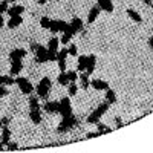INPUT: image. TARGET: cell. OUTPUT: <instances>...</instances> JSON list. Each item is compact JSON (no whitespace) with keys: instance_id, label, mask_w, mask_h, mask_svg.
Segmentation results:
<instances>
[{"instance_id":"cell-1","label":"cell","mask_w":153,"mask_h":153,"mask_svg":"<svg viewBox=\"0 0 153 153\" xmlns=\"http://www.w3.org/2000/svg\"><path fill=\"white\" fill-rule=\"evenodd\" d=\"M109 106H110V104L107 103V101H106V103H103V104H100V106H98V107H97V109L87 117V124H97V123L100 121V118L107 112Z\"/></svg>"},{"instance_id":"cell-2","label":"cell","mask_w":153,"mask_h":153,"mask_svg":"<svg viewBox=\"0 0 153 153\" xmlns=\"http://www.w3.org/2000/svg\"><path fill=\"white\" fill-rule=\"evenodd\" d=\"M51 80L48 78V76H43V78L38 81L37 84V94H38V98H46L51 92Z\"/></svg>"},{"instance_id":"cell-3","label":"cell","mask_w":153,"mask_h":153,"mask_svg":"<svg viewBox=\"0 0 153 153\" xmlns=\"http://www.w3.org/2000/svg\"><path fill=\"white\" fill-rule=\"evenodd\" d=\"M58 113L61 115L63 118L72 115V104H71V98L69 97H65V98H61L58 101Z\"/></svg>"},{"instance_id":"cell-4","label":"cell","mask_w":153,"mask_h":153,"mask_svg":"<svg viewBox=\"0 0 153 153\" xmlns=\"http://www.w3.org/2000/svg\"><path fill=\"white\" fill-rule=\"evenodd\" d=\"M16 84L19 86L20 92L25 94V95H29V94L34 91L32 83H31L28 78H25V76H17V78H16Z\"/></svg>"},{"instance_id":"cell-5","label":"cell","mask_w":153,"mask_h":153,"mask_svg":"<svg viewBox=\"0 0 153 153\" xmlns=\"http://www.w3.org/2000/svg\"><path fill=\"white\" fill-rule=\"evenodd\" d=\"M75 124H76V120H75L74 115L65 117V118H63V121L60 123V126H58V132H60V133H61V132H68V130L72 129Z\"/></svg>"},{"instance_id":"cell-6","label":"cell","mask_w":153,"mask_h":153,"mask_svg":"<svg viewBox=\"0 0 153 153\" xmlns=\"http://www.w3.org/2000/svg\"><path fill=\"white\" fill-rule=\"evenodd\" d=\"M34 49H35V58L38 63H46L48 61V48L45 46H40V45H34Z\"/></svg>"},{"instance_id":"cell-7","label":"cell","mask_w":153,"mask_h":153,"mask_svg":"<svg viewBox=\"0 0 153 153\" xmlns=\"http://www.w3.org/2000/svg\"><path fill=\"white\" fill-rule=\"evenodd\" d=\"M69 28H71V31H72V34H74V35H75L76 32H80V31H81V28H83V22H81V19L74 17V19H72V22L69 23Z\"/></svg>"},{"instance_id":"cell-8","label":"cell","mask_w":153,"mask_h":153,"mask_svg":"<svg viewBox=\"0 0 153 153\" xmlns=\"http://www.w3.org/2000/svg\"><path fill=\"white\" fill-rule=\"evenodd\" d=\"M91 86L95 89V91H106L109 89V83L104 81V80H100V78H95L91 81Z\"/></svg>"},{"instance_id":"cell-9","label":"cell","mask_w":153,"mask_h":153,"mask_svg":"<svg viewBox=\"0 0 153 153\" xmlns=\"http://www.w3.org/2000/svg\"><path fill=\"white\" fill-rule=\"evenodd\" d=\"M25 55H26V49L19 48V49L11 51L9 58H11V61H14V60H23V58H25Z\"/></svg>"},{"instance_id":"cell-10","label":"cell","mask_w":153,"mask_h":153,"mask_svg":"<svg viewBox=\"0 0 153 153\" xmlns=\"http://www.w3.org/2000/svg\"><path fill=\"white\" fill-rule=\"evenodd\" d=\"M22 69H23V63H22V60H14V61H11V71H9V74L14 76V75H19L20 72H22Z\"/></svg>"},{"instance_id":"cell-11","label":"cell","mask_w":153,"mask_h":153,"mask_svg":"<svg viewBox=\"0 0 153 153\" xmlns=\"http://www.w3.org/2000/svg\"><path fill=\"white\" fill-rule=\"evenodd\" d=\"M97 3H98V6H100L101 11H106V12H112L113 11L112 0H97Z\"/></svg>"},{"instance_id":"cell-12","label":"cell","mask_w":153,"mask_h":153,"mask_svg":"<svg viewBox=\"0 0 153 153\" xmlns=\"http://www.w3.org/2000/svg\"><path fill=\"white\" fill-rule=\"evenodd\" d=\"M95 65H97V57L95 55H87V66H86V72L91 75L95 71Z\"/></svg>"},{"instance_id":"cell-13","label":"cell","mask_w":153,"mask_h":153,"mask_svg":"<svg viewBox=\"0 0 153 153\" xmlns=\"http://www.w3.org/2000/svg\"><path fill=\"white\" fill-rule=\"evenodd\" d=\"M29 117H31V121L34 124H40L42 123V112H40V109H31Z\"/></svg>"},{"instance_id":"cell-14","label":"cell","mask_w":153,"mask_h":153,"mask_svg":"<svg viewBox=\"0 0 153 153\" xmlns=\"http://www.w3.org/2000/svg\"><path fill=\"white\" fill-rule=\"evenodd\" d=\"M22 23H23L22 16H12V17L9 19V22H8V28H9V29H14V28L20 26Z\"/></svg>"},{"instance_id":"cell-15","label":"cell","mask_w":153,"mask_h":153,"mask_svg":"<svg viewBox=\"0 0 153 153\" xmlns=\"http://www.w3.org/2000/svg\"><path fill=\"white\" fill-rule=\"evenodd\" d=\"M23 11H25V8L22 5H14V6H9L6 12L9 14V17H12V16H22Z\"/></svg>"},{"instance_id":"cell-16","label":"cell","mask_w":153,"mask_h":153,"mask_svg":"<svg viewBox=\"0 0 153 153\" xmlns=\"http://www.w3.org/2000/svg\"><path fill=\"white\" fill-rule=\"evenodd\" d=\"M100 6H94L91 11H89V14H87V23H94L97 19H98V16H100Z\"/></svg>"},{"instance_id":"cell-17","label":"cell","mask_w":153,"mask_h":153,"mask_svg":"<svg viewBox=\"0 0 153 153\" xmlns=\"http://www.w3.org/2000/svg\"><path fill=\"white\" fill-rule=\"evenodd\" d=\"M58 45H60V38H57V37L51 38L48 43V51L49 52H58Z\"/></svg>"},{"instance_id":"cell-18","label":"cell","mask_w":153,"mask_h":153,"mask_svg":"<svg viewBox=\"0 0 153 153\" xmlns=\"http://www.w3.org/2000/svg\"><path fill=\"white\" fill-rule=\"evenodd\" d=\"M45 110L48 113H58V101H49V103H46Z\"/></svg>"},{"instance_id":"cell-19","label":"cell","mask_w":153,"mask_h":153,"mask_svg":"<svg viewBox=\"0 0 153 153\" xmlns=\"http://www.w3.org/2000/svg\"><path fill=\"white\" fill-rule=\"evenodd\" d=\"M72 37H74V34H72L71 28H68L66 31H63V35H61V38H60V43H63V45H68V43L72 40Z\"/></svg>"},{"instance_id":"cell-20","label":"cell","mask_w":153,"mask_h":153,"mask_svg":"<svg viewBox=\"0 0 153 153\" xmlns=\"http://www.w3.org/2000/svg\"><path fill=\"white\" fill-rule=\"evenodd\" d=\"M14 83L16 80L12 78V75H0V86H11Z\"/></svg>"},{"instance_id":"cell-21","label":"cell","mask_w":153,"mask_h":153,"mask_svg":"<svg viewBox=\"0 0 153 153\" xmlns=\"http://www.w3.org/2000/svg\"><path fill=\"white\" fill-rule=\"evenodd\" d=\"M127 16H129L133 22H136V23H141V22H143L141 14H139L138 11H135V9H127Z\"/></svg>"},{"instance_id":"cell-22","label":"cell","mask_w":153,"mask_h":153,"mask_svg":"<svg viewBox=\"0 0 153 153\" xmlns=\"http://www.w3.org/2000/svg\"><path fill=\"white\" fill-rule=\"evenodd\" d=\"M78 80H80V84L83 89H87L89 86H91V81H89V74L87 72H83L80 76H78Z\"/></svg>"},{"instance_id":"cell-23","label":"cell","mask_w":153,"mask_h":153,"mask_svg":"<svg viewBox=\"0 0 153 153\" xmlns=\"http://www.w3.org/2000/svg\"><path fill=\"white\" fill-rule=\"evenodd\" d=\"M86 66H87V55H80L78 57V66H76V69H78L80 72H86Z\"/></svg>"},{"instance_id":"cell-24","label":"cell","mask_w":153,"mask_h":153,"mask_svg":"<svg viewBox=\"0 0 153 153\" xmlns=\"http://www.w3.org/2000/svg\"><path fill=\"white\" fill-rule=\"evenodd\" d=\"M0 141L3 143V146L11 141V130L8 129V127H2V139H0Z\"/></svg>"},{"instance_id":"cell-25","label":"cell","mask_w":153,"mask_h":153,"mask_svg":"<svg viewBox=\"0 0 153 153\" xmlns=\"http://www.w3.org/2000/svg\"><path fill=\"white\" fill-rule=\"evenodd\" d=\"M106 101L109 104H115V103H117V94H115L112 89H106Z\"/></svg>"},{"instance_id":"cell-26","label":"cell","mask_w":153,"mask_h":153,"mask_svg":"<svg viewBox=\"0 0 153 153\" xmlns=\"http://www.w3.org/2000/svg\"><path fill=\"white\" fill-rule=\"evenodd\" d=\"M58 84H61V86H68L69 84V78H68V74L65 72V71H63L60 75H58Z\"/></svg>"},{"instance_id":"cell-27","label":"cell","mask_w":153,"mask_h":153,"mask_svg":"<svg viewBox=\"0 0 153 153\" xmlns=\"http://www.w3.org/2000/svg\"><path fill=\"white\" fill-rule=\"evenodd\" d=\"M97 129H98V130H97V132H98V133H100V135H101V133H109V132H110V130H112V129H110V127H107V126H106V124H101V123H100V121H98V123H97Z\"/></svg>"},{"instance_id":"cell-28","label":"cell","mask_w":153,"mask_h":153,"mask_svg":"<svg viewBox=\"0 0 153 153\" xmlns=\"http://www.w3.org/2000/svg\"><path fill=\"white\" fill-rule=\"evenodd\" d=\"M68 74V78H69V83H76L78 81V72L76 71H69V72H66Z\"/></svg>"},{"instance_id":"cell-29","label":"cell","mask_w":153,"mask_h":153,"mask_svg":"<svg viewBox=\"0 0 153 153\" xmlns=\"http://www.w3.org/2000/svg\"><path fill=\"white\" fill-rule=\"evenodd\" d=\"M49 29H51V32H54V34L60 32V25H58V20H51V26H49Z\"/></svg>"},{"instance_id":"cell-30","label":"cell","mask_w":153,"mask_h":153,"mask_svg":"<svg viewBox=\"0 0 153 153\" xmlns=\"http://www.w3.org/2000/svg\"><path fill=\"white\" fill-rule=\"evenodd\" d=\"M69 97H75L76 92H78V86H76V83H69Z\"/></svg>"},{"instance_id":"cell-31","label":"cell","mask_w":153,"mask_h":153,"mask_svg":"<svg viewBox=\"0 0 153 153\" xmlns=\"http://www.w3.org/2000/svg\"><path fill=\"white\" fill-rule=\"evenodd\" d=\"M40 26L45 28V29H49V26H51V19H49V17H42V19H40Z\"/></svg>"},{"instance_id":"cell-32","label":"cell","mask_w":153,"mask_h":153,"mask_svg":"<svg viewBox=\"0 0 153 153\" xmlns=\"http://www.w3.org/2000/svg\"><path fill=\"white\" fill-rule=\"evenodd\" d=\"M29 107L31 109H40V104H38V97H32L29 100Z\"/></svg>"},{"instance_id":"cell-33","label":"cell","mask_w":153,"mask_h":153,"mask_svg":"<svg viewBox=\"0 0 153 153\" xmlns=\"http://www.w3.org/2000/svg\"><path fill=\"white\" fill-rule=\"evenodd\" d=\"M68 55H69V51L63 48L61 51H58V52H57V60H61V58H65V60H66Z\"/></svg>"},{"instance_id":"cell-34","label":"cell","mask_w":153,"mask_h":153,"mask_svg":"<svg viewBox=\"0 0 153 153\" xmlns=\"http://www.w3.org/2000/svg\"><path fill=\"white\" fill-rule=\"evenodd\" d=\"M8 3H9V0H3L2 3H0V14H3V12H6L8 11Z\"/></svg>"},{"instance_id":"cell-35","label":"cell","mask_w":153,"mask_h":153,"mask_svg":"<svg viewBox=\"0 0 153 153\" xmlns=\"http://www.w3.org/2000/svg\"><path fill=\"white\" fill-rule=\"evenodd\" d=\"M68 51H69V55H74V57H75L76 54H78V48L75 46V43H72V45L69 46V49H68Z\"/></svg>"},{"instance_id":"cell-36","label":"cell","mask_w":153,"mask_h":153,"mask_svg":"<svg viewBox=\"0 0 153 153\" xmlns=\"http://www.w3.org/2000/svg\"><path fill=\"white\" fill-rule=\"evenodd\" d=\"M57 63H58V68H60L61 72H63V71H66V60H65V58L57 60Z\"/></svg>"},{"instance_id":"cell-37","label":"cell","mask_w":153,"mask_h":153,"mask_svg":"<svg viewBox=\"0 0 153 153\" xmlns=\"http://www.w3.org/2000/svg\"><path fill=\"white\" fill-rule=\"evenodd\" d=\"M58 25H60V32H63V31H66V29L69 28V23H66V22H63V20H58Z\"/></svg>"},{"instance_id":"cell-38","label":"cell","mask_w":153,"mask_h":153,"mask_svg":"<svg viewBox=\"0 0 153 153\" xmlns=\"http://www.w3.org/2000/svg\"><path fill=\"white\" fill-rule=\"evenodd\" d=\"M6 146H8V149H9V150H16V149H17V144H16V143H11V141H9Z\"/></svg>"},{"instance_id":"cell-39","label":"cell","mask_w":153,"mask_h":153,"mask_svg":"<svg viewBox=\"0 0 153 153\" xmlns=\"http://www.w3.org/2000/svg\"><path fill=\"white\" fill-rule=\"evenodd\" d=\"M8 94V91H6V89L3 87V86H0V98H2V97H5Z\"/></svg>"},{"instance_id":"cell-40","label":"cell","mask_w":153,"mask_h":153,"mask_svg":"<svg viewBox=\"0 0 153 153\" xmlns=\"http://www.w3.org/2000/svg\"><path fill=\"white\" fill-rule=\"evenodd\" d=\"M98 135H100L98 132H89V133H87V138H95V136H98Z\"/></svg>"},{"instance_id":"cell-41","label":"cell","mask_w":153,"mask_h":153,"mask_svg":"<svg viewBox=\"0 0 153 153\" xmlns=\"http://www.w3.org/2000/svg\"><path fill=\"white\" fill-rule=\"evenodd\" d=\"M115 123H117V126H118V127H121V126H123V121H121V118H120V117L115 118Z\"/></svg>"},{"instance_id":"cell-42","label":"cell","mask_w":153,"mask_h":153,"mask_svg":"<svg viewBox=\"0 0 153 153\" xmlns=\"http://www.w3.org/2000/svg\"><path fill=\"white\" fill-rule=\"evenodd\" d=\"M147 43H149L150 49H153V37H150V38H149V42H147Z\"/></svg>"},{"instance_id":"cell-43","label":"cell","mask_w":153,"mask_h":153,"mask_svg":"<svg viewBox=\"0 0 153 153\" xmlns=\"http://www.w3.org/2000/svg\"><path fill=\"white\" fill-rule=\"evenodd\" d=\"M3 25H5V20H3V16L0 14V28H3Z\"/></svg>"},{"instance_id":"cell-44","label":"cell","mask_w":153,"mask_h":153,"mask_svg":"<svg viewBox=\"0 0 153 153\" xmlns=\"http://www.w3.org/2000/svg\"><path fill=\"white\" fill-rule=\"evenodd\" d=\"M143 2H144V3H146V5H149V6H150V5H152V0H143Z\"/></svg>"},{"instance_id":"cell-45","label":"cell","mask_w":153,"mask_h":153,"mask_svg":"<svg viewBox=\"0 0 153 153\" xmlns=\"http://www.w3.org/2000/svg\"><path fill=\"white\" fill-rule=\"evenodd\" d=\"M38 3H40V5H45V3H46V0H38Z\"/></svg>"},{"instance_id":"cell-46","label":"cell","mask_w":153,"mask_h":153,"mask_svg":"<svg viewBox=\"0 0 153 153\" xmlns=\"http://www.w3.org/2000/svg\"><path fill=\"white\" fill-rule=\"evenodd\" d=\"M2 149H3V143H2V141H0V150H2Z\"/></svg>"},{"instance_id":"cell-47","label":"cell","mask_w":153,"mask_h":153,"mask_svg":"<svg viewBox=\"0 0 153 153\" xmlns=\"http://www.w3.org/2000/svg\"><path fill=\"white\" fill-rule=\"evenodd\" d=\"M2 127H3V121H0V129H2Z\"/></svg>"},{"instance_id":"cell-48","label":"cell","mask_w":153,"mask_h":153,"mask_svg":"<svg viewBox=\"0 0 153 153\" xmlns=\"http://www.w3.org/2000/svg\"><path fill=\"white\" fill-rule=\"evenodd\" d=\"M9 2H12V3H14V2H16V0H9Z\"/></svg>"},{"instance_id":"cell-49","label":"cell","mask_w":153,"mask_h":153,"mask_svg":"<svg viewBox=\"0 0 153 153\" xmlns=\"http://www.w3.org/2000/svg\"><path fill=\"white\" fill-rule=\"evenodd\" d=\"M150 6H152V9H153V3H152V5H150Z\"/></svg>"}]
</instances>
